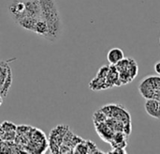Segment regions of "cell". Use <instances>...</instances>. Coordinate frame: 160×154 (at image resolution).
<instances>
[{"instance_id": "obj_1", "label": "cell", "mask_w": 160, "mask_h": 154, "mask_svg": "<svg viewBox=\"0 0 160 154\" xmlns=\"http://www.w3.org/2000/svg\"><path fill=\"white\" fill-rule=\"evenodd\" d=\"M41 8V18L48 25L46 40L50 42H56L63 33V22L55 0H38Z\"/></svg>"}, {"instance_id": "obj_2", "label": "cell", "mask_w": 160, "mask_h": 154, "mask_svg": "<svg viewBox=\"0 0 160 154\" xmlns=\"http://www.w3.org/2000/svg\"><path fill=\"white\" fill-rule=\"evenodd\" d=\"M116 70L119 72V78L121 85L130 83L135 79L138 74V65L132 58H123L116 65Z\"/></svg>"}, {"instance_id": "obj_3", "label": "cell", "mask_w": 160, "mask_h": 154, "mask_svg": "<svg viewBox=\"0 0 160 154\" xmlns=\"http://www.w3.org/2000/svg\"><path fill=\"white\" fill-rule=\"evenodd\" d=\"M141 95L145 99H156L160 101V77L147 76L139 86Z\"/></svg>"}, {"instance_id": "obj_4", "label": "cell", "mask_w": 160, "mask_h": 154, "mask_svg": "<svg viewBox=\"0 0 160 154\" xmlns=\"http://www.w3.org/2000/svg\"><path fill=\"white\" fill-rule=\"evenodd\" d=\"M100 110L110 118H113L125 124L130 123V115L125 109V107L119 104H107L100 108Z\"/></svg>"}, {"instance_id": "obj_5", "label": "cell", "mask_w": 160, "mask_h": 154, "mask_svg": "<svg viewBox=\"0 0 160 154\" xmlns=\"http://www.w3.org/2000/svg\"><path fill=\"white\" fill-rule=\"evenodd\" d=\"M68 131V126L59 125L52 130L50 134V148L52 153L59 152V148L62 145L64 137Z\"/></svg>"}, {"instance_id": "obj_6", "label": "cell", "mask_w": 160, "mask_h": 154, "mask_svg": "<svg viewBox=\"0 0 160 154\" xmlns=\"http://www.w3.org/2000/svg\"><path fill=\"white\" fill-rule=\"evenodd\" d=\"M12 83V73L6 62L0 61V95L6 97Z\"/></svg>"}, {"instance_id": "obj_7", "label": "cell", "mask_w": 160, "mask_h": 154, "mask_svg": "<svg viewBox=\"0 0 160 154\" xmlns=\"http://www.w3.org/2000/svg\"><path fill=\"white\" fill-rule=\"evenodd\" d=\"M8 13L16 24L27 16L24 0H12L8 5Z\"/></svg>"}, {"instance_id": "obj_8", "label": "cell", "mask_w": 160, "mask_h": 154, "mask_svg": "<svg viewBox=\"0 0 160 154\" xmlns=\"http://www.w3.org/2000/svg\"><path fill=\"white\" fill-rule=\"evenodd\" d=\"M146 113L155 119H160V101L156 99H146L145 104Z\"/></svg>"}, {"instance_id": "obj_9", "label": "cell", "mask_w": 160, "mask_h": 154, "mask_svg": "<svg viewBox=\"0 0 160 154\" xmlns=\"http://www.w3.org/2000/svg\"><path fill=\"white\" fill-rule=\"evenodd\" d=\"M95 125H96L97 133L99 135V136L102 138V140L110 143L112 138V135H113V131L111 129V127L107 123H105V121L95 123Z\"/></svg>"}, {"instance_id": "obj_10", "label": "cell", "mask_w": 160, "mask_h": 154, "mask_svg": "<svg viewBox=\"0 0 160 154\" xmlns=\"http://www.w3.org/2000/svg\"><path fill=\"white\" fill-rule=\"evenodd\" d=\"M125 57V54L122 49L114 47L112 48L107 54V59L111 65H116L119 61H121Z\"/></svg>"}, {"instance_id": "obj_11", "label": "cell", "mask_w": 160, "mask_h": 154, "mask_svg": "<svg viewBox=\"0 0 160 154\" xmlns=\"http://www.w3.org/2000/svg\"><path fill=\"white\" fill-rule=\"evenodd\" d=\"M37 21H38L37 18H34V17H31V16H25L24 18H22V20H20L17 23V24L19 26H21L22 28L25 29V30L34 32V29H35V25H36Z\"/></svg>"}, {"instance_id": "obj_12", "label": "cell", "mask_w": 160, "mask_h": 154, "mask_svg": "<svg viewBox=\"0 0 160 154\" xmlns=\"http://www.w3.org/2000/svg\"><path fill=\"white\" fill-rule=\"evenodd\" d=\"M34 33H36L38 36H41V37H43L45 39H46V37L48 35V25H47L46 22L41 17L39 19H38V21L36 23Z\"/></svg>"}, {"instance_id": "obj_13", "label": "cell", "mask_w": 160, "mask_h": 154, "mask_svg": "<svg viewBox=\"0 0 160 154\" xmlns=\"http://www.w3.org/2000/svg\"><path fill=\"white\" fill-rule=\"evenodd\" d=\"M89 88L92 90L98 91V90H103V89H107L108 86L106 84V80L105 79H101L98 77H95L89 84Z\"/></svg>"}, {"instance_id": "obj_14", "label": "cell", "mask_w": 160, "mask_h": 154, "mask_svg": "<svg viewBox=\"0 0 160 154\" xmlns=\"http://www.w3.org/2000/svg\"><path fill=\"white\" fill-rule=\"evenodd\" d=\"M73 152L75 153H88L89 150H88V145L86 143V140H82V142L78 143L74 149H73Z\"/></svg>"}, {"instance_id": "obj_15", "label": "cell", "mask_w": 160, "mask_h": 154, "mask_svg": "<svg viewBox=\"0 0 160 154\" xmlns=\"http://www.w3.org/2000/svg\"><path fill=\"white\" fill-rule=\"evenodd\" d=\"M106 115L99 109L98 110L94 116H93V119H94V122L95 123H98V122H103V121H106Z\"/></svg>"}, {"instance_id": "obj_16", "label": "cell", "mask_w": 160, "mask_h": 154, "mask_svg": "<svg viewBox=\"0 0 160 154\" xmlns=\"http://www.w3.org/2000/svg\"><path fill=\"white\" fill-rule=\"evenodd\" d=\"M2 130L5 132V133H8V132H15L16 130V126L12 123V122H9V121H4L1 126Z\"/></svg>"}, {"instance_id": "obj_17", "label": "cell", "mask_w": 160, "mask_h": 154, "mask_svg": "<svg viewBox=\"0 0 160 154\" xmlns=\"http://www.w3.org/2000/svg\"><path fill=\"white\" fill-rule=\"evenodd\" d=\"M108 153H118V154H126L127 153V151H126V150H125V148H112V151H110V152H108Z\"/></svg>"}, {"instance_id": "obj_18", "label": "cell", "mask_w": 160, "mask_h": 154, "mask_svg": "<svg viewBox=\"0 0 160 154\" xmlns=\"http://www.w3.org/2000/svg\"><path fill=\"white\" fill-rule=\"evenodd\" d=\"M155 72H156L158 74H159L160 75V61L157 62V63L155 64Z\"/></svg>"}, {"instance_id": "obj_19", "label": "cell", "mask_w": 160, "mask_h": 154, "mask_svg": "<svg viewBox=\"0 0 160 154\" xmlns=\"http://www.w3.org/2000/svg\"><path fill=\"white\" fill-rule=\"evenodd\" d=\"M2 103H3V97L0 95V106H1V104H2Z\"/></svg>"}, {"instance_id": "obj_20", "label": "cell", "mask_w": 160, "mask_h": 154, "mask_svg": "<svg viewBox=\"0 0 160 154\" xmlns=\"http://www.w3.org/2000/svg\"><path fill=\"white\" fill-rule=\"evenodd\" d=\"M159 42H160V38H159Z\"/></svg>"}]
</instances>
